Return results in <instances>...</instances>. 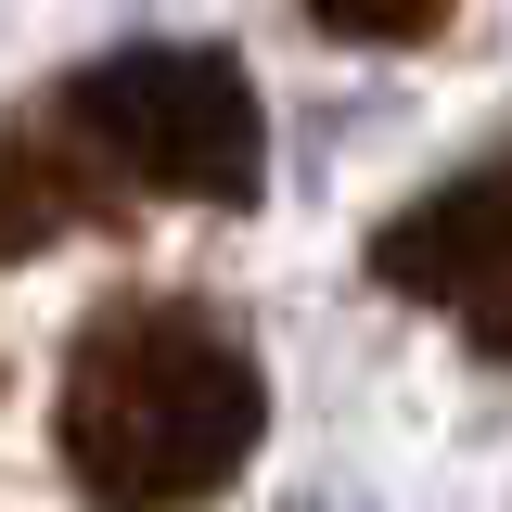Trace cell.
<instances>
[{
	"instance_id": "1",
	"label": "cell",
	"mask_w": 512,
	"mask_h": 512,
	"mask_svg": "<svg viewBox=\"0 0 512 512\" xmlns=\"http://www.w3.org/2000/svg\"><path fill=\"white\" fill-rule=\"evenodd\" d=\"M269 436V359L205 295H103L64 346L52 448L90 500H218Z\"/></svg>"
},
{
	"instance_id": "2",
	"label": "cell",
	"mask_w": 512,
	"mask_h": 512,
	"mask_svg": "<svg viewBox=\"0 0 512 512\" xmlns=\"http://www.w3.org/2000/svg\"><path fill=\"white\" fill-rule=\"evenodd\" d=\"M103 167L128 180V205H231L244 218L269 192V116H256L244 52L218 39H128V52H90L77 77L39 90Z\"/></svg>"
},
{
	"instance_id": "3",
	"label": "cell",
	"mask_w": 512,
	"mask_h": 512,
	"mask_svg": "<svg viewBox=\"0 0 512 512\" xmlns=\"http://www.w3.org/2000/svg\"><path fill=\"white\" fill-rule=\"evenodd\" d=\"M372 282L410 295V308H474L512 282V154L461 167V180L410 192L397 218L372 231Z\"/></svg>"
},
{
	"instance_id": "4",
	"label": "cell",
	"mask_w": 512,
	"mask_h": 512,
	"mask_svg": "<svg viewBox=\"0 0 512 512\" xmlns=\"http://www.w3.org/2000/svg\"><path fill=\"white\" fill-rule=\"evenodd\" d=\"M77 231H128V180L52 103H26V116L0 128V256H52Z\"/></svg>"
},
{
	"instance_id": "5",
	"label": "cell",
	"mask_w": 512,
	"mask_h": 512,
	"mask_svg": "<svg viewBox=\"0 0 512 512\" xmlns=\"http://www.w3.org/2000/svg\"><path fill=\"white\" fill-rule=\"evenodd\" d=\"M320 39H359V52H423L461 26V0H295Z\"/></svg>"
},
{
	"instance_id": "6",
	"label": "cell",
	"mask_w": 512,
	"mask_h": 512,
	"mask_svg": "<svg viewBox=\"0 0 512 512\" xmlns=\"http://www.w3.org/2000/svg\"><path fill=\"white\" fill-rule=\"evenodd\" d=\"M474 346H487V359H512V282H500V295H474Z\"/></svg>"
}]
</instances>
